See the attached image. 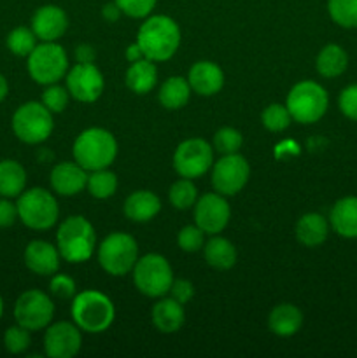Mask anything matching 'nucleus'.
I'll use <instances>...</instances> for the list:
<instances>
[{"label": "nucleus", "mask_w": 357, "mask_h": 358, "mask_svg": "<svg viewBox=\"0 0 357 358\" xmlns=\"http://www.w3.org/2000/svg\"><path fill=\"white\" fill-rule=\"evenodd\" d=\"M136 44L150 62H167L181 45V28L170 16H147L136 35Z\"/></svg>", "instance_id": "nucleus-1"}, {"label": "nucleus", "mask_w": 357, "mask_h": 358, "mask_svg": "<svg viewBox=\"0 0 357 358\" xmlns=\"http://www.w3.org/2000/svg\"><path fill=\"white\" fill-rule=\"evenodd\" d=\"M72 154L76 163L86 171L104 170L114 163L118 156V142L107 129L88 128L74 142Z\"/></svg>", "instance_id": "nucleus-2"}, {"label": "nucleus", "mask_w": 357, "mask_h": 358, "mask_svg": "<svg viewBox=\"0 0 357 358\" xmlns=\"http://www.w3.org/2000/svg\"><path fill=\"white\" fill-rule=\"evenodd\" d=\"M97 245L94 227L83 215H72L62 222L56 233L59 255L70 264L90 261Z\"/></svg>", "instance_id": "nucleus-3"}, {"label": "nucleus", "mask_w": 357, "mask_h": 358, "mask_svg": "<svg viewBox=\"0 0 357 358\" xmlns=\"http://www.w3.org/2000/svg\"><path fill=\"white\" fill-rule=\"evenodd\" d=\"M74 324L88 334H100L112 325L115 308L105 294L98 290H83L72 303Z\"/></svg>", "instance_id": "nucleus-4"}, {"label": "nucleus", "mask_w": 357, "mask_h": 358, "mask_svg": "<svg viewBox=\"0 0 357 358\" xmlns=\"http://www.w3.org/2000/svg\"><path fill=\"white\" fill-rule=\"evenodd\" d=\"M286 107L293 121L300 124H314L328 112V91L315 80H301L287 94Z\"/></svg>", "instance_id": "nucleus-5"}, {"label": "nucleus", "mask_w": 357, "mask_h": 358, "mask_svg": "<svg viewBox=\"0 0 357 358\" xmlns=\"http://www.w3.org/2000/svg\"><path fill=\"white\" fill-rule=\"evenodd\" d=\"M18 217L27 227L35 231L51 229L59 217L55 196L42 187L23 191L18 196Z\"/></svg>", "instance_id": "nucleus-6"}, {"label": "nucleus", "mask_w": 357, "mask_h": 358, "mask_svg": "<svg viewBox=\"0 0 357 358\" xmlns=\"http://www.w3.org/2000/svg\"><path fill=\"white\" fill-rule=\"evenodd\" d=\"M55 122L52 112L38 101H27L20 105L13 115V131L28 145H37L51 136Z\"/></svg>", "instance_id": "nucleus-7"}, {"label": "nucleus", "mask_w": 357, "mask_h": 358, "mask_svg": "<svg viewBox=\"0 0 357 358\" xmlns=\"http://www.w3.org/2000/svg\"><path fill=\"white\" fill-rule=\"evenodd\" d=\"M136 290L147 297H163L174 283L172 266L163 255L147 254L135 262L132 269Z\"/></svg>", "instance_id": "nucleus-8"}, {"label": "nucleus", "mask_w": 357, "mask_h": 358, "mask_svg": "<svg viewBox=\"0 0 357 358\" xmlns=\"http://www.w3.org/2000/svg\"><path fill=\"white\" fill-rule=\"evenodd\" d=\"M28 73L37 84H56L69 72V58L58 42H42L28 55Z\"/></svg>", "instance_id": "nucleus-9"}, {"label": "nucleus", "mask_w": 357, "mask_h": 358, "mask_svg": "<svg viewBox=\"0 0 357 358\" xmlns=\"http://www.w3.org/2000/svg\"><path fill=\"white\" fill-rule=\"evenodd\" d=\"M139 261V245L132 234L112 233L98 247V262L102 269L112 276H125L132 273Z\"/></svg>", "instance_id": "nucleus-10"}, {"label": "nucleus", "mask_w": 357, "mask_h": 358, "mask_svg": "<svg viewBox=\"0 0 357 358\" xmlns=\"http://www.w3.org/2000/svg\"><path fill=\"white\" fill-rule=\"evenodd\" d=\"M55 317V303L42 290L31 289L21 294L14 304L16 324L30 332L42 331L51 324Z\"/></svg>", "instance_id": "nucleus-11"}, {"label": "nucleus", "mask_w": 357, "mask_h": 358, "mask_svg": "<svg viewBox=\"0 0 357 358\" xmlns=\"http://www.w3.org/2000/svg\"><path fill=\"white\" fill-rule=\"evenodd\" d=\"M214 164L212 147L203 138L184 140L174 152V168L178 177L195 178L203 177Z\"/></svg>", "instance_id": "nucleus-12"}, {"label": "nucleus", "mask_w": 357, "mask_h": 358, "mask_svg": "<svg viewBox=\"0 0 357 358\" xmlns=\"http://www.w3.org/2000/svg\"><path fill=\"white\" fill-rule=\"evenodd\" d=\"M251 166L238 152L226 154L212 168V185L223 196H234L247 185Z\"/></svg>", "instance_id": "nucleus-13"}, {"label": "nucleus", "mask_w": 357, "mask_h": 358, "mask_svg": "<svg viewBox=\"0 0 357 358\" xmlns=\"http://www.w3.org/2000/svg\"><path fill=\"white\" fill-rule=\"evenodd\" d=\"M104 87V76L94 63H77L66 72V90L77 101L93 103L102 96Z\"/></svg>", "instance_id": "nucleus-14"}, {"label": "nucleus", "mask_w": 357, "mask_h": 358, "mask_svg": "<svg viewBox=\"0 0 357 358\" xmlns=\"http://www.w3.org/2000/svg\"><path fill=\"white\" fill-rule=\"evenodd\" d=\"M231 217L230 203L219 192H209L195 203V222L205 234H219Z\"/></svg>", "instance_id": "nucleus-15"}, {"label": "nucleus", "mask_w": 357, "mask_h": 358, "mask_svg": "<svg viewBox=\"0 0 357 358\" xmlns=\"http://www.w3.org/2000/svg\"><path fill=\"white\" fill-rule=\"evenodd\" d=\"M83 346L80 329L70 322H56L46 327L44 350L51 358H72Z\"/></svg>", "instance_id": "nucleus-16"}, {"label": "nucleus", "mask_w": 357, "mask_h": 358, "mask_svg": "<svg viewBox=\"0 0 357 358\" xmlns=\"http://www.w3.org/2000/svg\"><path fill=\"white\" fill-rule=\"evenodd\" d=\"M69 28V17L66 13L58 6L38 7L31 16V30L42 42H56L63 37V34Z\"/></svg>", "instance_id": "nucleus-17"}, {"label": "nucleus", "mask_w": 357, "mask_h": 358, "mask_svg": "<svg viewBox=\"0 0 357 358\" xmlns=\"http://www.w3.org/2000/svg\"><path fill=\"white\" fill-rule=\"evenodd\" d=\"M58 247L44 240H34L24 248V264L38 276H52L59 269Z\"/></svg>", "instance_id": "nucleus-18"}, {"label": "nucleus", "mask_w": 357, "mask_h": 358, "mask_svg": "<svg viewBox=\"0 0 357 358\" xmlns=\"http://www.w3.org/2000/svg\"><path fill=\"white\" fill-rule=\"evenodd\" d=\"M188 83L200 96H214L224 86V72L214 62H196L189 69Z\"/></svg>", "instance_id": "nucleus-19"}, {"label": "nucleus", "mask_w": 357, "mask_h": 358, "mask_svg": "<svg viewBox=\"0 0 357 358\" xmlns=\"http://www.w3.org/2000/svg\"><path fill=\"white\" fill-rule=\"evenodd\" d=\"M51 187L52 191L62 196H76L86 187L88 173L80 164L74 163H59L51 171Z\"/></svg>", "instance_id": "nucleus-20"}, {"label": "nucleus", "mask_w": 357, "mask_h": 358, "mask_svg": "<svg viewBox=\"0 0 357 358\" xmlns=\"http://www.w3.org/2000/svg\"><path fill=\"white\" fill-rule=\"evenodd\" d=\"M329 226L345 240H357V196H345L332 205Z\"/></svg>", "instance_id": "nucleus-21"}, {"label": "nucleus", "mask_w": 357, "mask_h": 358, "mask_svg": "<svg viewBox=\"0 0 357 358\" xmlns=\"http://www.w3.org/2000/svg\"><path fill=\"white\" fill-rule=\"evenodd\" d=\"M153 318L154 327L163 334H174V332L181 331L184 325L186 313H184V304L175 301L174 297H164L158 301L153 306Z\"/></svg>", "instance_id": "nucleus-22"}, {"label": "nucleus", "mask_w": 357, "mask_h": 358, "mask_svg": "<svg viewBox=\"0 0 357 358\" xmlns=\"http://www.w3.org/2000/svg\"><path fill=\"white\" fill-rule=\"evenodd\" d=\"M160 198L150 191L132 192L125 201V215L133 222H149L160 213Z\"/></svg>", "instance_id": "nucleus-23"}, {"label": "nucleus", "mask_w": 357, "mask_h": 358, "mask_svg": "<svg viewBox=\"0 0 357 358\" xmlns=\"http://www.w3.org/2000/svg\"><path fill=\"white\" fill-rule=\"evenodd\" d=\"M270 331L280 338H290L298 334L303 325V313L294 304H279L272 310L268 317Z\"/></svg>", "instance_id": "nucleus-24"}, {"label": "nucleus", "mask_w": 357, "mask_h": 358, "mask_svg": "<svg viewBox=\"0 0 357 358\" xmlns=\"http://www.w3.org/2000/svg\"><path fill=\"white\" fill-rule=\"evenodd\" d=\"M329 234V222L321 213H304L296 224V238L308 248L321 247Z\"/></svg>", "instance_id": "nucleus-25"}, {"label": "nucleus", "mask_w": 357, "mask_h": 358, "mask_svg": "<svg viewBox=\"0 0 357 358\" xmlns=\"http://www.w3.org/2000/svg\"><path fill=\"white\" fill-rule=\"evenodd\" d=\"M203 255L206 264L212 266L219 271H227L237 264V248L230 240L214 234L205 245H203Z\"/></svg>", "instance_id": "nucleus-26"}, {"label": "nucleus", "mask_w": 357, "mask_h": 358, "mask_svg": "<svg viewBox=\"0 0 357 358\" xmlns=\"http://www.w3.org/2000/svg\"><path fill=\"white\" fill-rule=\"evenodd\" d=\"M158 83V69L154 62L142 58L133 62L126 70V86L136 94H147Z\"/></svg>", "instance_id": "nucleus-27"}, {"label": "nucleus", "mask_w": 357, "mask_h": 358, "mask_svg": "<svg viewBox=\"0 0 357 358\" xmlns=\"http://www.w3.org/2000/svg\"><path fill=\"white\" fill-rule=\"evenodd\" d=\"M349 66V55L345 49L338 44H328L318 51L315 59V69L326 79L340 77Z\"/></svg>", "instance_id": "nucleus-28"}, {"label": "nucleus", "mask_w": 357, "mask_h": 358, "mask_svg": "<svg viewBox=\"0 0 357 358\" xmlns=\"http://www.w3.org/2000/svg\"><path fill=\"white\" fill-rule=\"evenodd\" d=\"M27 185V171L18 161H0V198H18Z\"/></svg>", "instance_id": "nucleus-29"}, {"label": "nucleus", "mask_w": 357, "mask_h": 358, "mask_svg": "<svg viewBox=\"0 0 357 358\" xmlns=\"http://www.w3.org/2000/svg\"><path fill=\"white\" fill-rule=\"evenodd\" d=\"M191 91L192 90L189 86L188 79L174 76L164 80L158 98H160V103L164 108H168V110H178V108L188 105L189 98H191Z\"/></svg>", "instance_id": "nucleus-30"}, {"label": "nucleus", "mask_w": 357, "mask_h": 358, "mask_svg": "<svg viewBox=\"0 0 357 358\" xmlns=\"http://www.w3.org/2000/svg\"><path fill=\"white\" fill-rule=\"evenodd\" d=\"M86 189L93 198L107 199L111 196H114L115 191H118V177L108 168L94 170L88 175Z\"/></svg>", "instance_id": "nucleus-31"}, {"label": "nucleus", "mask_w": 357, "mask_h": 358, "mask_svg": "<svg viewBox=\"0 0 357 358\" xmlns=\"http://www.w3.org/2000/svg\"><path fill=\"white\" fill-rule=\"evenodd\" d=\"M328 13L338 27L357 28V0H328Z\"/></svg>", "instance_id": "nucleus-32"}, {"label": "nucleus", "mask_w": 357, "mask_h": 358, "mask_svg": "<svg viewBox=\"0 0 357 358\" xmlns=\"http://www.w3.org/2000/svg\"><path fill=\"white\" fill-rule=\"evenodd\" d=\"M168 199H170L172 206L177 210H188L195 206L196 199H198V189L192 184L191 178H184L174 182L168 191Z\"/></svg>", "instance_id": "nucleus-33"}, {"label": "nucleus", "mask_w": 357, "mask_h": 358, "mask_svg": "<svg viewBox=\"0 0 357 358\" xmlns=\"http://www.w3.org/2000/svg\"><path fill=\"white\" fill-rule=\"evenodd\" d=\"M6 44L7 49H9L13 55L21 56V58H28V55H30L35 49V45H37V35L34 34L31 28L18 27L9 31Z\"/></svg>", "instance_id": "nucleus-34"}, {"label": "nucleus", "mask_w": 357, "mask_h": 358, "mask_svg": "<svg viewBox=\"0 0 357 358\" xmlns=\"http://www.w3.org/2000/svg\"><path fill=\"white\" fill-rule=\"evenodd\" d=\"M261 121H262V124H265L266 129L279 133V131H284V129L289 128L293 117H290V112L287 110L286 105L272 103V105H268L265 110H262Z\"/></svg>", "instance_id": "nucleus-35"}, {"label": "nucleus", "mask_w": 357, "mask_h": 358, "mask_svg": "<svg viewBox=\"0 0 357 358\" xmlns=\"http://www.w3.org/2000/svg\"><path fill=\"white\" fill-rule=\"evenodd\" d=\"M241 143H244L241 133L238 131V129L230 128V126L217 129V133L214 135V145H216V150L219 154H223V156L238 152Z\"/></svg>", "instance_id": "nucleus-36"}, {"label": "nucleus", "mask_w": 357, "mask_h": 358, "mask_svg": "<svg viewBox=\"0 0 357 358\" xmlns=\"http://www.w3.org/2000/svg\"><path fill=\"white\" fill-rule=\"evenodd\" d=\"M31 338L30 331L21 325H14V327H9L4 334V345H6V350L13 355H18V353L27 352L28 346H30Z\"/></svg>", "instance_id": "nucleus-37"}, {"label": "nucleus", "mask_w": 357, "mask_h": 358, "mask_svg": "<svg viewBox=\"0 0 357 358\" xmlns=\"http://www.w3.org/2000/svg\"><path fill=\"white\" fill-rule=\"evenodd\" d=\"M69 90L63 86H58V84H49L48 87L42 93V103L52 112V114H59L66 108L69 105Z\"/></svg>", "instance_id": "nucleus-38"}, {"label": "nucleus", "mask_w": 357, "mask_h": 358, "mask_svg": "<svg viewBox=\"0 0 357 358\" xmlns=\"http://www.w3.org/2000/svg\"><path fill=\"white\" fill-rule=\"evenodd\" d=\"M177 243L182 250L192 254V252H198L203 248V245H205V233L196 224L195 226H186L178 233Z\"/></svg>", "instance_id": "nucleus-39"}, {"label": "nucleus", "mask_w": 357, "mask_h": 358, "mask_svg": "<svg viewBox=\"0 0 357 358\" xmlns=\"http://www.w3.org/2000/svg\"><path fill=\"white\" fill-rule=\"evenodd\" d=\"M122 14L130 17H147L156 7V0H114Z\"/></svg>", "instance_id": "nucleus-40"}, {"label": "nucleus", "mask_w": 357, "mask_h": 358, "mask_svg": "<svg viewBox=\"0 0 357 358\" xmlns=\"http://www.w3.org/2000/svg\"><path fill=\"white\" fill-rule=\"evenodd\" d=\"M338 107L346 119L357 122V84H350L340 93Z\"/></svg>", "instance_id": "nucleus-41"}, {"label": "nucleus", "mask_w": 357, "mask_h": 358, "mask_svg": "<svg viewBox=\"0 0 357 358\" xmlns=\"http://www.w3.org/2000/svg\"><path fill=\"white\" fill-rule=\"evenodd\" d=\"M49 290H51L52 296L59 297V299H70V297H76L77 294L76 282L69 275L52 276L51 283H49Z\"/></svg>", "instance_id": "nucleus-42"}, {"label": "nucleus", "mask_w": 357, "mask_h": 358, "mask_svg": "<svg viewBox=\"0 0 357 358\" xmlns=\"http://www.w3.org/2000/svg\"><path fill=\"white\" fill-rule=\"evenodd\" d=\"M170 294L175 301H178L181 304H186L195 296V287H192V283L189 280H174V283L170 287Z\"/></svg>", "instance_id": "nucleus-43"}, {"label": "nucleus", "mask_w": 357, "mask_h": 358, "mask_svg": "<svg viewBox=\"0 0 357 358\" xmlns=\"http://www.w3.org/2000/svg\"><path fill=\"white\" fill-rule=\"evenodd\" d=\"M18 219L20 217H18L16 203L10 201L9 198H0V229L14 226Z\"/></svg>", "instance_id": "nucleus-44"}, {"label": "nucleus", "mask_w": 357, "mask_h": 358, "mask_svg": "<svg viewBox=\"0 0 357 358\" xmlns=\"http://www.w3.org/2000/svg\"><path fill=\"white\" fill-rule=\"evenodd\" d=\"M76 59L77 63H94L97 59V51L93 45L80 44L76 48Z\"/></svg>", "instance_id": "nucleus-45"}, {"label": "nucleus", "mask_w": 357, "mask_h": 358, "mask_svg": "<svg viewBox=\"0 0 357 358\" xmlns=\"http://www.w3.org/2000/svg\"><path fill=\"white\" fill-rule=\"evenodd\" d=\"M121 14H122L121 9H119V6L115 2H108L102 7V16H104V20L108 21V23H114V21H118Z\"/></svg>", "instance_id": "nucleus-46"}, {"label": "nucleus", "mask_w": 357, "mask_h": 358, "mask_svg": "<svg viewBox=\"0 0 357 358\" xmlns=\"http://www.w3.org/2000/svg\"><path fill=\"white\" fill-rule=\"evenodd\" d=\"M146 58L142 52V49H140V45L136 44V42H133V44H130L128 48H126V59H128L130 63L136 62V59H142Z\"/></svg>", "instance_id": "nucleus-47"}, {"label": "nucleus", "mask_w": 357, "mask_h": 358, "mask_svg": "<svg viewBox=\"0 0 357 358\" xmlns=\"http://www.w3.org/2000/svg\"><path fill=\"white\" fill-rule=\"evenodd\" d=\"M7 93H9V84H7V79L6 77L0 73V103H2L4 100H6Z\"/></svg>", "instance_id": "nucleus-48"}, {"label": "nucleus", "mask_w": 357, "mask_h": 358, "mask_svg": "<svg viewBox=\"0 0 357 358\" xmlns=\"http://www.w3.org/2000/svg\"><path fill=\"white\" fill-rule=\"evenodd\" d=\"M2 313H4V301L2 297H0V317H2Z\"/></svg>", "instance_id": "nucleus-49"}]
</instances>
